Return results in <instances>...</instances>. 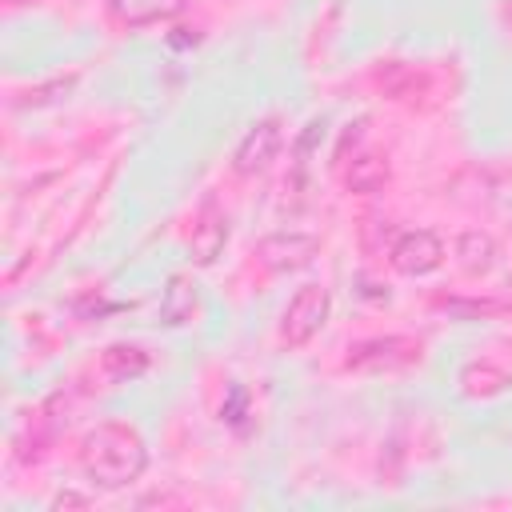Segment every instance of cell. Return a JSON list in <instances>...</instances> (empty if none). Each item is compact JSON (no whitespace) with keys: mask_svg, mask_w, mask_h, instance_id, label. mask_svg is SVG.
<instances>
[{"mask_svg":"<svg viewBox=\"0 0 512 512\" xmlns=\"http://www.w3.org/2000/svg\"><path fill=\"white\" fill-rule=\"evenodd\" d=\"M220 416H224L232 428H244V416H248V392H244L240 384H232V392H228V400H224Z\"/></svg>","mask_w":512,"mask_h":512,"instance_id":"4fadbf2b","label":"cell"},{"mask_svg":"<svg viewBox=\"0 0 512 512\" xmlns=\"http://www.w3.org/2000/svg\"><path fill=\"white\" fill-rule=\"evenodd\" d=\"M192 312H196V288L184 276H172L164 288V300H160V320L184 324V320H192Z\"/></svg>","mask_w":512,"mask_h":512,"instance_id":"9c48e42d","label":"cell"},{"mask_svg":"<svg viewBox=\"0 0 512 512\" xmlns=\"http://www.w3.org/2000/svg\"><path fill=\"white\" fill-rule=\"evenodd\" d=\"M144 368H148V356H144L140 348L112 344V348L104 352V372H108V376H116V380H132V376H140Z\"/></svg>","mask_w":512,"mask_h":512,"instance_id":"7c38bea8","label":"cell"},{"mask_svg":"<svg viewBox=\"0 0 512 512\" xmlns=\"http://www.w3.org/2000/svg\"><path fill=\"white\" fill-rule=\"evenodd\" d=\"M8 4H28V0H8Z\"/></svg>","mask_w":512,"mask_h":512,"instance_id":"5bb4252c","label":"cell"},{"mask_svg":"<svg viewBox=\"0 0 512 512\" xmlns=\"http://www.w3.org/2000/svg\"><path fill=\"white\" fill-rule=\"evenodd\" d=\"M328 312H332V292L324 288V284H304L292 300H288V308H284V320H280V340L288 344V348H300V344H308L320 328H324V320H328Z\"/></svg>","mask_w":512,"mask_h":512,"instance_id":"7a4b0ae2","label":"cell"},{"mask_svg":"<svg viewBox=\"0 0 512 512\" xmlns=\"http://www.w3.org/2000/svg\"><path fill=\"white\" fill-rule=\"evenodd\" d=\"M80 468L100 488H124V484L140 480L148 468L144 436L132 424L104 420L80 440Z\"/></svg>","mask_w":512,"mask_h":512,"instance_id":"6da1fadb","label":"cell"},{"mask_svg":"<svg viewBox=\"0 0 512 512\" xmlns=\"http://www.w3.org/2000/svg\"><path fill=\"white\" fill-rule=\"evenodd\" d=\"M456 256H460V268L464 272H488L496 264V244L484 232H464L456 240Z\"/></svg>","mask_w":512,"mask_h":512,"instance_id":"30bf717a","label":"cell"},{"mask_svg":"<svg viewBox=\"0 0 512 512\" xmlns=\"http://www.w3.org/2000/svg\"><path fill=\"white\" fill-rule=\"evenodd\" d=\"M280 140H284V132H280V120H276V116L256 120V124L240 136V144H236V152H232V172H236V176H256V172H264V168L276 160Z\"/></svg>","mask_w":512,"mask_h":512,"instance_id":"277c9868","label":"cell"},{"mask_svg":"<svg viewBox=\"0 0 512 512\" xmlns=\"http://www.w3.org/2000/svg\"><path fill=\"white\" fill-rule=\"evenodd\" d=\"M104 8L120 28H152L184 16L188 0H104Z\"/></svg>","mask_w":512,"mask_h":512,"instance_id":"8992f818","label":"cell"},{"mask_svg":"<svg viewBox=\"0 0 512 512\" xmlns=\"http://www.w3.org/2000/svg\"><path fill=\"white\" fill-rule=\"evenodd\" d=\"M224 244H228V216L220 208H204L196 228H192V244H188L192 260L196 264H212L224 252Z\"/></svg>","mask_w":512,"mask_h":512,"instance_id":"52a82bcc","label":"cell"},{"mask_svg":"<svg viewBox=\"0 0 512 512\" xmlns=\"http://www.w3.org/2000/svg\"><path fill=\"white\" fill-rule=\"evenodd\" d=\"M388 260H392V268L404 272V276H428V272H436V268L444 264V244H440L436 232L416 228V232H404V236L392 244Z\"/></svg>","mask_w":512,"mask_h":512,"instance_id":"5b68a950","label":"cell"},{"mask_svg":"<svg viewBox=\"0 0 512 512\" xmlns=\"http://www.w3.org/2000/svg\"><path fill=\"white\" fill-rule=\"evenodd\" d=\"M312 252H316V240H312V236H300V232H288V236L280 232V236H268V240L260 244V260H264L268 268H276V272L308 264Z\"/></svg>","mask_w":512,"mask_h":512,"instance_id":"ba28073f","label":"cell"},{"mask_svg":"<svg viewBox=\"0 0 512 512\" xmlns=\"http://www.w3.org/2000/svg\"><path fill=\"white\" fill-rule=\"evenodd\" d=\"M420 360V344L408 340V336H376V340H364L356 348H348V360L344 368H356V372H396V368H408Z\"/></svg>","mask_w":512,"mask_h":512,"instance_id":"3957f363","label":"cell"},{"mask_svg":"<svg viewBox=\"0 0 512 512\" xmlns=\"http://www.w3.org/2000/svg\"><path fill=\"white\" fill-rule=\"evenodd\" d=\"M384 180H388V164L376 152H364L352 160V168H344V184L352 192H376Z\"/></svg>","mask_w":512,"mask_h":512,"instance_id":"8fae6325","label":"cell"}]
</instances>
